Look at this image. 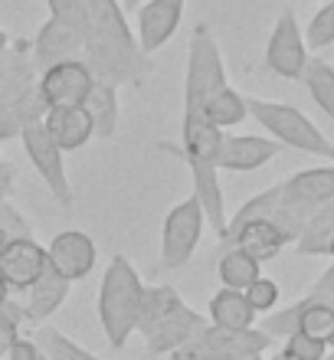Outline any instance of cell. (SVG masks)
Returning <instances> with one entry per match:
<instances>
[{
    "instance_id": "obj_1",
    "label": "cell",
    "mask_w": 334,
    "mask_h": 360,
    "mask_svg": "<svg viewBox=\"0 0 334 360\" xmlns=\"http://www.w3.org/2000/svg\"><path fill=\"white\" fill-rule=\"evenodd\" d=\"M82 63L92 69L98 82H108L115 89L141 82L151 72V59L138 49V39L118 0H86Z\"/></svg>"
},
{
    "instance_id": "obj_2",
    "label": "cell",
    "mask_w": 334,
    "mask_h": 360,
    "mask_svg": "<svg viewBox=\"0 0 334 360\" xmlns=\"http://www.w3.org/2000/svg\"><path fill=\"white\" fill-rule=\"evenodd\" d=\"M223 134L217 124H210L193 105H184L181 122V151L193 177V197L200 200L203 219L210 223L217 236L226 229V203L220 190V144Z\"/></svg>"
},
{
    "instance_id": "obj_3",
    "label": "cell",
    "mask_w": 334,
    "mask_h": 360,
    "mask_svg": "<svg viewBox=\"0 0 334 360\" xmlns=\"http://www.w3.org/2000/svg\"><path fill=\"white\" fill-rule=\"evenodd\" d=\"M207 318L197 314L187 302H181V295L167 288V285H144L141 298V318H138V331L144 334L148 354L161 357V354H177L193 334H200L207 328Z\"/></svg>"
},
{
    "instance_id": "obj_4",
    "label": "cell",
    "mask_w": 334,
    "mask_h": 360,
    "mask_svg": "<svg viewBox=\"0 0 334 360\" xmlns=\"http://www.w3.org/2000/svg\"><path fill=\"white\" fill-rule=\"evenodd\" d=\"M141 298H144V282L138 269L124 256H112L105 275H102V285H98V302H96L108 347L122 351L128 338L138 331Z\"/></svg>"
},
{
    "instance_id": "obj_5",
    "label": "cell",
    "mask_w": 334,
    "mask_h": 360,
    "mask_svg": "<svg viewBox=\"0 0 334 360\" xmlns=\"http://www.w3.org/2000/svg\"><path fill=\"white\" fill-rule=\"evenodd\" d=\"M246 112L266 128L272 141L295 148L302 154H318V158L334 161V141L321 134V128L305 112H298L285 102H269V98H252V95H246Z\"/></svg>"
},
{
    "instance_id": "obj_6",
    "label": "cell",
    "mask_w": 334,
    "mask_h": 360,
    "mask_svg": "<svg viewBox=\"0 0 334 360\" xmlns=\"http://www.w3.org/2000/svg\"><path fill=\"white\" fill-rule=\"evenodd\" d=\"M272 347V338L266 331H220L207 324L200 334H193L181 351L174 354L177 360H256Z\"/></svg>"
},
{
    "instance_id": "obj_7",
    "label": "cell",
    "mask_w": 334,
    "mask_h": 360,
    "mask_svg": "<svg viewBox=\"0 0 334 360\" xmlns=\"http://www.w3.org/2000/svg\"><path fill=\"white\" fill-rule=\"evenodd\" d=\"M203 207L200 200L187 197L177 207L167 210L164 217V229H161V269H184L193 259L197 246L203 236Z\"/></svg>"
},
{
    "instance_id": "obj_8",
    "label": "cell",
    "mask_w": 334,
    "mask_h": 360,
    "mask_svg": "<svg viewBox=\"0 0 334 360\" xmlns=\"http://www.w3.org/2000/svg\"><path fill=\"white\" fill-rule=\"evenodd\" d=\"M226 86V69H223L220 46L213 39L207 23H197L187 46V76H184V102H200L203 95Z\"/></svg>"
},
{
    "instance_id": "obj_9",
    "label": "cell",
    "mask_w": 334,
    "mask_h": 360,
    "mask_svg": "<svg viewBox=\"0 0 334 360\" xmlns=\"http://www.w3.org/2000/svg\"><path fill=\"white\" fill-rule=\"evenodd\" d=\"M20 141H23V151H27L30 164L37 167V174L46 184L49 197L56 200L63 210H72L76 203V193H72V184L66 177V161H63V151L56 148V141L46 134L43 122H33L20 131Z\"/></svg>"
},
{
    "instance_id": "obj_10",
    "label": "cell",
    "mask_w": 334,
    "mask_h": 360,
    "mask_svg": "<svg viewBox=\"0 0 334 360\" xmlns=\"http://www.w3.org/2000/svg\"><path fill=\"white\" fill-rule=\"evenodd\" d=\"M308 63V46H305V33L298 27V17L292 10H282L272 27V37L266 43V66L276 72V76L295 82L302 79Z\"/></svg>"
},
{
    "instance_id": "obj_11",
    "label": "cell",
    "mask_w": 334,
    "mask_h": 360,
    "mask_svg": "<svg viewBox=\"0 0 334 360\" xmlns=\"http://www.w3.org/2000/svg\"><path fill=\"white\" fill-rule=\"evenodd\" d=\"M92 86H96V76H92V69H89L82 59L59 63V66H53V69H46V72L37 76L39 98H43L46 108H59V105H86Z\"/></svg>"
},
{
    "instance_id": "obj_12",
    "label": "cell",
    "mask_w": 334,
    "mask_h": 360,
    "mask_svg": "<svg viewBox=\"0 0 334 360\" xmlns=\"http://www.w3.org/2000/svg\"><path fill=\"white\" fill-rule=\"evenodd\" d=\"M72 59H82V33L76 27H69V23H59V20L49 17L30 43L33 72L39 76V72H46L59 63H72Z\"/></svg>"
},
{
    "instance_id": "obj_13",
    "label": "cell",
    "mask_w": 334,
    "mask_h": 360,
    "mask_svg": "<svg viewBox=\"0 0 334 360\" xmlns=\"http://www.w3.org/2000/svg\"><path fill=\"white\" fill-rule=\"evenodd\" d=\"M96 243L82 233V229H63L49 239L46 246V266L66 282H79L96 269Z\"/></svg>"
},
{
    "instance_id": "obj_14",
    "label": "cell",
    "mask_w": 334,
    "mask_h": 360,
    "mask_svg": "<svg viewBox=\"0 0 334 360\" xmlns=\"http://www.w3.org/2000/svg\"><path fill=\"white\" fill-rule=\"evenodd\" d=\"M184 7H187V0H148V4H138V23H134L138 49L154 56L177 33Z\"/></svg>"
},
{
    "instance_id": "obj_15",
    "label": "cell",
    "mask_w": 334,
    "mask_h": 360,
    "mask_svg": "<svg viewBox=\"0 0 334 360\" xmlns=\"http://www.w3.org/2000/svg\"><path fill=\"white\" fill-rule=\"evenodd\" d=\"M328 200H334V164L308 167V171L292 174L285 184H278V203L298 210L305 217H311Z\"/></svg>"
},
{
    "instance_id": "obj_16",
    "label": "cell",
    "mask_w": 334,
    "mask_h": 360,
    "mask_svg": "<svg viewBox=\"0 0 334 360\" xmlns=\"http://www.w3.org/2000/svg\"><path fill=\"white\" fill-rule=\"evenodd\" d=\"M46 272V246L37 239H10L0 252V278L10 292H27L39 275Z\"/></svg>"
},
{
    "instance_id": "obj_17",
    "label": "cell",
    "mask_w": 334,
    "mask_h": 360,
    "mask_svg": "<svg viewBox=\"0 0 334 360\" xmlns=\"http://www.w3.org/2000/svg\"><path fill=\"white\" fill-rule=\"evenodd\" d=\"M278 141L272 138H259V134H223L220 144V171L249 174L276 161Z\"/></svg>"
},
{
    "instance_id": "obj_18",
    "label": "cell",
    "mask_w": 334,
    "mask_h": 360,
    "mask_svg": "<svg viewBox=\"0 0 334 360\" xmlns=\"http://www.w3.org/2000/svg\"><path fill=\"white\" fill-rule=\"evenodd\" d=\"M39 122H43L46 134L56 141V148L63 154L76 151V148L89 144V138H96L86 105H59V108H46Z\"/></svg>"
},
{
    "instance_id": "obj_19",
    "label": "cell",
    "mask_w": 334,
    "mask_h": 360,
    "mask_svg": "<svg viewBox=\"0 0 334 360\" xmlns=\"http://www.w3.org/2000/svg\"><path fill=\"white\" fill-rule=\"evenodd\" d=\"M69 285L63 275H56L53 269L46 266V272L39 275L37 282L27 288V304H23V321L30 324H43L49 321L53 314L63 308V302H66L69 295Z\"/></svg>"
},
{
    "instance_id": "obj_20",
    "label": "cell",
    "mask_w": 334,
    "mask_h": 360,
    "mask_svg": "<svg viewBox=\"0 0 334 360\" xmlns=\"http://www.w3.org/2000/svg\"><path fill=\"white\" fill-rule=\"evenodd\" d=\"M229 246H236L239 252H246L249 259H256L259 266H262V262H272L288 246V239L282 236V229L272 219H259V223H249V226L239 229L223 249H229Z\"/></svg>"
},
{
    "instance_id": "obj_21",
    "label": "cell",
    "mask_w": 334,
    "mask_h": 360,
    "mask_svg": "<svg viewBox=\"0 0 334 360\" xmlns=\"http://www.w3.org/2000/svg\"><path fill=\"white\" fill-rule=\"evenodd\" d=\"M256 318L259 314L252 311L246 295L233 292V288H220L207 304V321L213 328H220V331H249L256 324Z\"/></svg>"
},
{
    "instance_id": "obj_22",
    "label": "cell",
    "mask_w": 334,
    "mask_h": 360,
    "mask_svg": "<svg viewBox=\"0 0 334 360\" xmlns=\"http://www.w3.org/2000/svg\"><path fill=\"white\" fill-rule=\"evenodd\" d=\"M184 105H193L197 112L207 118L210 124H217V128H233V124H239L243 118H246V95H239L236 89L229 86H220L217 92H210V95H203L200 102H184Z\"/></svg>"
},
{
    "instance_id": "obj_23",
    "label": "cell",
    "mask_w": 334,
    "mask_h": 360,
    "mask_svg": "<svg viewBox=\"0 0 334 360\" xmlns=\"http://www.w3.org/2000/svg\"><path fill=\"white\" fill-rule=\"evenodd\" d=\"M334 239V200L321 203V207L305 219V226L295 239L298 256H328Z\"/></svg>"
},
{
    "instance_id": "obj_24",
    "label": "cell",
    "mask_w": 334,
    "mask_h": 360,
    "mask_svg": "<svg viewBox=\"0 0 334 360\" xmlns=\"http://www.w3.org/2000/svg\"><path fill=\"white\" fill-rule=\"evenodd\" d=\"M292 308H295V331L328 344V338L334 331V302H328V298H308L305 295Z\"/></svg>"
},
{
    "instance_id": "obj_25",
    "label": "cell",
    "mask_w": 334,
    "mask_h": 360,
    "mask_svg": "<svg viewBox=\"0 0 334 360\" xmlns=\"http://www.w3.org/2000/svg\"><path fill=\"white\" fill-rule=\"evenodd\" d=\"M86 112L92 118V131L98 138H112L118 131V89L96 79V86L86 98Z\"/></svg>"
},
{
    "instance_id": "obj_26",
    "label": "cell",
    "mask_w": 334,
    "mask_h": 360,
    "mask_svg": "<svg viewBox=\"0 0 334 360\" xmlns=\"http://www.w3.org/2000/svg\"><path fill=\"white\" fill-rule=\"evenodd\" d=\"M276 207H278V184H276V187L259 190L256 197H249L246 203H243V207H239L236 213L226 219V229H223V236H220V246H226L229 239L236 236L243 226H249V223H259V219H272Z\"/></svg>"
},
{
    "instance_id": "obj_27",
    "label": "cell",
    "mask_w": 334,
    "mask_h": 360,
    "mask_svg": "<svg viewBox=\"0 0 334 360\" xmlns=\"http://www.w3.org/2000/svg\"><path fill=\"white\" fill-rule=\"evenodd\" d=\"M217 275H220L223 288H233V292H246L249 285L256 282L259 275V262L249 259L246 252H239L236 246H229L220 252V262H217Z\"/></svg>"
},
{
    "instance_id": "obj_28",
    "label": "cell",
    "mask_w": 334,
    "mask_h": 360,
    "mask_svg": "<svg viewBox=\"0 0 334 360\" xmlns=\"http://www.w3.org/2000/svg\"><path fill=\"white\" fill-rule=\"evenodd\" d=\"M33 344L39 347L43 360H102V357H96L92 351H86V347H79L76 341H69L66 334L59 331V328H53L49 321L37 324Z\"/></svg>"
},
{
    "instance_id": "obj_29",
    "label": "cell",
    "mask_w": 334,
    "mask_h": 360,
    "mask_svg": "<svg viewBox=\"0 0 334 360\" xmlns=\"http://www.w3.org/2000/svg\"><path fill=\"white\" fill-rule=\"evenodd\" d=\"M302 79H305L308 95L315 98V105L334 122V66L318 56H308Z\"/></svg>"
},
{
    "instance_id": "obj_30",
    "label": "cell",
    "mask_w": 334,
    "mask_h": 360,
    "mask_svg": "<svg viewBox=\"0 0 334 360\" xmlns=\"http://www.w3.org/2000/svg\"><path fill=\"white\" fill-rule=\"evenodd\" d=\"M331 43H334V0L318 10L305 30V46L308 49H325V46H331Z\"/></svg>"
},
{
    "instance_id": "obj_31",
    "label": "cell",
    "mask_w": 334,
    "mask_h": 360,
    "mask_svg": "<svg viewBox=\"0 0 334 360\" xmlns=\"http://www.w3.org/2000/svg\"><path fill=\"white\" fill-rule=\"evenodd\" d=\"M328 357V344L315 341L308 334H288L285 347H282V360H325Z\"/></svg>"
},
{
    "instance_id": "obj_32",
    "label": "cell",
    "mask_w": 334,
    "mask_h": 360,
    "mask_svg": "<svg viewBox=\"0 0 334 360\" xmlns=\"http://www.w3.org/2000/svg\"><path fill=\"white\" fill-rule=\"evenodd\" d=\"M243 295H246V302L252 304V311H256V314H269L278 304V295H282V292H278V282H276V278L259 275L256 282L249 285Z\"/></svg>"
},
{
    "instance_id": "obj_33",
    "label": "cell",
    "mask_w": 334,
    "mask_h": 360,
    "mask_svg": "<svg viewBox=\"0 0 334 360\" xmlns=\"http://www.w3.org/2000/svg\"><path fill=\"white\" fill-rule=\"evenodd\" d=\"M49 17L59 23L76 27L79 33H86V0H46Z\"/></svg>"
},
{
    "instance_id": "obj_34",
    "label": "cell",
    "mask_w": 334,
    "mask_h": 360,
    "mask_svg": "<svg viewBox=\"0 0 334 360\" xmlns=\"http://www.w3.org/2000/svg\"><path fill=\"white\" fill-rule=\"evenodd\" d=\"M0 229L7 233V239H33V226L20 217L10 200H0Z\"/></svg>"
},
{
    "instance_id": "obj_35",
    "label": "cell",
    "mask_w": 334,
    "mask_h": 360,
    "mask_svg": "<svg viewBox=\"0 0 334 360\" xmlns=\"http://www.w3.org/2000/svg\"><path fill=\"white\" fill-rule=\"evenodd\" d=\"M20 321H23V308L10 304V298H7V302L0 304V354L20 338V328H17Z\"/></svg>"
},
{
    "instance_id": "obj_36",
    "label": "cell",
    "mask_w": 334,
    "mask_h": 360,
    "mask_svg": "<svg viewBox=\"0 0 334 360\" xmlns=\"http://www.w3.org/2000/svg\"><path fill=\"white\" fill-rule=\"evenodd\" d=\"M0 360H43V354H39V347L33 341H27V338H17V341L7 347V351L0 354Z\"/></svg>"
},
{
    "instance_id": "obj_37",
    "label": "cell",
    "mask_w": 334,
    "mask_h": 360,
    "mask_svg": "<svg viewBox=\"0 0 334 360\" xmlns=\"http://www.w3.org/2000/svg\"><path fill=\"white\" fill-rule=\"evenodd\" d=\"M308 298H328V302H334V262H331V269L318 278V285L311 288V295H308Z\"/></svg>"
},
{
    "instance_id": "obj_38",
    "label": "cell",
    "mask_w": 334,
    "mask_h": 360,
    "mask_svg": "<svg viewBox=\"0 0 334 360\" xmlns=\"http://www.w3.org/2000/svg\"><path fill=\"white\" fill-rule=\"evenodd\" d=\"M10 180H13V171H10V164H0V200H7Z\"/></svg>"
},
{
    "instance_id": "obj_39",
    "label": "cell",
    "mask_w": 334,
    "mask_h": 360,
    "mask_svg": "<svg viewBox=\"0 0 334 360\" xmlns=\"http://www.w3.org/2000/svg\"><path fill=\"white\" fill-rule=\"evenodd\" d=\"M7 298H10V288H7V282H4V278H0V304L7 302Z\"/></svg>"
},
{
    "instance_id": "obj_40",
    "label": "cell",
    "mask_w": 334,
    "mask_h": 360,
    "mask_svg": "<svg viewBox=\"0 0 334 360\" xmlns=\"http://www.w3.org/2000/svg\"><path fill=\"white\" fill-rule=\"evenodd\" d=\"M7 46H10V39H7V33H4V30H0V56H4V53H7Z\"/></svg>"
},
{
    "instance_id": "obj_41",
    "label": "cell",
    "mask_w": 334,
    "mask_h": 360,
    "mask_svg": "<svg viewBox=\"0 0 334 360\" xmlns=\"http://www.w3.org/2000/svg\"><path fill=\"white\" fill-rule=\"evenodd\" d=\"M118 4H122V7H138L141 0H118Z\"/></svg>"
},
{
    "instance_id": "obj_42",
    "label": "cell",
    "mask_w": 334,
    "mask_h": 360,
    "mask_svg": "<svg viewBox=\"0 0 334 360\" xmlns=\"http://www.w3.org/2000/svg\"><path fill=\"white\" fill-rule=\"evenodd\" d=\"M328 351H334V331H331V338H328Z\"/></svg>"
},
{
    "instance_id": "obj_43",
    "label": "cell",
    "mask_w": 334,
    "mask_h": 360,
    "mask_svg": "<svg viewBox=\"0 0 334 360\" xmlns=\"http://www.w3.org/2000/svg\"><path fill=\"white\" fill-rule=\"evenodd\" d=\"M328 256H331V259H334V239H331V252H328Z\"/></svg>"
},
{
    "instance_id": "obj_44",
    "label": "cell",
    "mask_w": 334,
    "mask_h": 360,
    "mask_svg": "<svg viewBox=\"0 0 334 360\" xmlns=\"http://www.w3.org/2000/svg\"><path fill=\"white\" fill-rule=\"evenodd\" d=\"M325 360H334V351H328V357Z\"/></svg>"
}]
</instances>
